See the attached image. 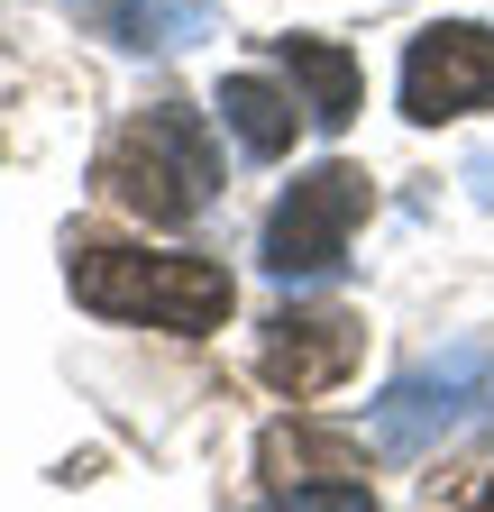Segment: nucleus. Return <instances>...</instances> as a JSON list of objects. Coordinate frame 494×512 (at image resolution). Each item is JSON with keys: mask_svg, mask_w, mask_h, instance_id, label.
I'll return each instance as SVG.
<instances>
[{"mask_svg": "<svg viewBox=\"0 0 494 512\" xmlns=\"http://www.w3.org/2000/svg\"><path fill=\"white\" fill-rule=\"evenodd\" d=\"M101 183H110V202H129V211L156 220V229L202 220L211 192H220V147H211L202 110H193V101H147V110L101 147Z\"/></svg>", "mask_w": 494, "mask_h": 512, "instance_id": "nucleus-1", "label": "nucleus"}, {"mask_svg": "<svg viewBox=\"0 0 494 512\" xmlns=\"http://www.w3.org/2000/svg\"><path fill=\"white\" fill-rule=\"evenodd\" d=\"M74 302L101 311V320H147V330H183L202 339L229 320V275L211 256H147V247H83L74 256Z\"/></svg>", "mask_w": 494, "mask_h": 512, "instance_id": "nucleus-2", "label": "nucleus"}, {"mask_svg": "<svg viewBox=\"0 0 494 512\" xmlns=\"http://www.w3.org/2000/svg\"><path fill=\"white\" fill-rule=\"evenodd\" d=\"M485 403H494V348H485V339H449V348L412 357V366L385 384L376 412H366V430H376L385 458H430V448L458 439Z\"/></svg>", "mask_w": 494, "mask_h": 512, "instance_id": "nucleus-3", "label": "nucleus"}, {"mask_svg": "<svg viewBox=\"0 0 494 512\" xmlns=\"http://www.w3.org/2000/svg\"><path fill=\"white\" fill-rule=\"evenodd\" d=\"M366 220V174L357 165H312L284 183V202L266 211V238H257V266L275 284H321L348 266V238Z\"/></svg>", "mask_w": 494, "mask_h": 512, "instance_id": "nucleus-4", "label": "nucleus"}, {"mask_svg": "<svg viewBox=\"0 0 494 512\" xmlns=\"http://www.w3.org/2000/svg\"><path fill=\"white\" fill-rule=\"evenodd\" d=\"M485 101H494V28L449 19V28H421L403 46V119L440 128V119H467Z\"/></svg>", "mask_w": 494, "mask_h": 512, "instance_id": "nucleus-5", "label": "nucleus"}, {"mask_svg": "<svg viewBox=\"0 0 494 512\" xmlns=\"http://www.w3.org/2000/svg\"><path fill=\"white\" fill-rule=\"evenodd\" d=\"M357 357H366V330L348 311H284L275 330H266V348H257V366H266V384L275 394H330V384H348L357 375Z\"/></svg>", "mask_w": 494, "mask_h": 512, "instance_id": "nucleus-6", "label": "nucleus"}, {"mask_svg": "<svg viewBox=\"0 0 494 512\" xmlns=\"http://www.w3.org/2000/svg\"><path fill=\"white\" fill-rule=\"evenodd\" d=\"M275 46H284V74L302 83V119H312L321 138H339L357 119V55L330 46V37H275Z\"/></svg>", "mask_w": 494, "mask_h": 512, "instance_id": "nucleus-7", "label": "nucleus"}, {"mask_svg": "<svg viewBox=\"0 0 494 512\" xmlns=\"http://www.w3.org/2000/svg\"><path fill=\"white\" fill-rule=\"evenodd\" d=\"M211 110H220V128H229L247 156H284V147H293V110H302V101H293V92H275L266 74H229Z\"/></svg>", "mask_w": 494, "mask_h": 512, "instance_id": "nucleus-8", "label": "nucleus"}, {"mask_svg": "<svg viewBox=\"0 0 494 512\" xmlns=\"http://www.w3.org/2000/svg\"><path fill=\"white\" fill-rule=\"evenodd\" d=\"M101 28H110L119 46H138V55H147V46L165 55V46H193V37H220L211 0H119V10H110Z\"/></svg>", "mask_w": 494, "mask_h": 512, "instance_id": "nucleus-9", "label": "nucleus"}, {"mask_svg": "<svg viewBox=\"0 0 494 512\" xmlns=\"http://www.w3.org/2000/svg\"><path fill=\"white\" fill-rule=\"evenodd\" d=\"M275 512H376V494L366 485H293Z\"/></svg>", "mask_w": 494, "mask_h": 512, "instance_id": "nucleus-10", "label": "nucleus"}, {"mask_svg": "<svg viewBox=\"0 0 494 512\" xmlns=\"http://www.w3.org/2000/svg\"><path fill=\"white\" fill-rule=\"evenodd\" d=\"M467 183H476V202H494V156H476V165H467Z\"/></svg>", "mask_w": 494, "mask_h": 512, "instance_id": "nucleus-11", "label": "nucleus"}, {"mask_svg": "<svg viewBox=\"0 0 494 512\" xmlns=\"http://www.w3.org/2000/svg\"><path fill=\"white\" fill-rule=\"evenodd\" d=\"M485 512H494V485H485Z\"/></svg>", "mask_w": 494, "mask_h": 512, "instance_id": "nucleus-12", "label": "nucleus"}]
</instances>
